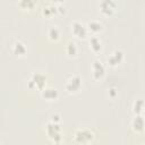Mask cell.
<instances>
[{
    "label": "cell",
    "instance_id": "cell-1",
    "mask_svg": "<svg viewBox=\"0 0 145 145\" xmlns=\"http://www.w3.org/2000/svg\"><path fill=\"white\" fill-rule=\"evenodd\" d=\"M45 133L49 137V139L57 144L60 145L62 142V129L60 127V123L57 122H52V121H48L45 125Z\"/></svg>",
    "mask_w": 145,
    "mask_h": 145
},
{
    "label": "cell",
    "instance_id": "cell-2",
    "mask_svg": "<svg viewBox=\"0 0 145 145\" xmlns=\"http://www.w3.org/2000/svg\"><path fill=\"white\" fill-rule=\"evenodd\" d=\"M74 142L79 145H87L92 143L95 138V134L89 128H78L72 135Z\"/></svg>",
    "mask_w": 145,
    "mask_h": 145
},
{
    "label": "cell",
    "instance_id": "cell-3",
    "mask_svg": "<svg viewBox=\"0 0 145 145\" xmlns=\"http://www.w3.org/2000/svg\"><path fill=\"white\" fill-rule=\"evenodd\" d=\"M27 87L41 92L44 87H46V76L40 71L32 72L27 80Z\"/></svg>",
    "mask_w": 145,
    "mask_h": 145
},
{
    "label": "cell",
    "instance_id": "cell-4",
    "mask_svg": "<svg viewBox=\"0 0 145 145\" xmlns=\"http://www.w3.org/2000/svg\"><path fill=\"white\" fill-rule=\"evenodd\" d=\"M83 87V78L79 75H72L70 76L65 84V89L69 94H75L80 91Z\"/></svg>",
    "mask_w": 145,
    "mask_h": 145
},
{
    "label": "cell",
    "instance_id": "cell-5",
    "mask_svg": "<svg viewBox=\"0 0 145 145\" xmlns=\"http://www.w3.org/2000/svg\"><path fill=\"white\" fill-rule=\"evenodd\" d=\"M59 12L60 14L65 12V7H62V5L60 2H49V3L44 5L42 8V14L44 17L50 18Z\"/></svg>",
    "mask_w": 145,
    "mask_h": 145
},
{
    "label": "cell",
    "instance_id": "cell-6",
    "mask_svg": "<svg viewBox=\"0 0 145 145\" xmlns=\"http://www.w3.org/2000/svg\"><path fill=\"white\" fill-rule=\"evenodd\" d=\"M91 74L94 80H101L105 76V66L100 59H95L91 66Z\"/></svg>",
    "mask_w": 145,
    "mask_h": 145
},
{
    "label": "cell",
    "instance_id": "cell-7",
    "mask_svg": "<svg viewBox=\"0 0 145 145\" xmlns=\"http://www.w3.org/2000/svg\"><path fill=\"white\" fill-rule=\"evenodd\" d=\"M70 31L78 39H85L88 35V32H87V28H86V24H84L80 20H74V22H71V24H70Z\"/></svg>",
    "mask_w": 145,
    "mask_h": 145
},
{
    "label": "cell",
    "instance_id": "cell-8",
    "mask_svg": "<svg viewBox=\"0 0 145 145\" xmlns=\"http://www.w3.org/2000/svg\"><path fill=\"white\" fill-rule=\"evenodd\" d=\"M123 60H125V52H123L122 50H120V49H116V50L112 51L111 54L108 57L106 63H108L110 67L114 68V67H118L119 65H121Z\"/></svg>",
    "mask_w": 145,
    "mask_h": 145
},
{
    "label": "cell",
    "instance_id": "cell-9",
    "mask_svg": "<svg viewBox=\"0 0 145 145\" xmlns=\"http://www.w3.org/2000/svg\"><path fill=\"white\" fill-rule=\"evenodd\" d=\"M118 8V3L113 0H102L99 2V10L105 16L112 15Z\"/></svg>",
    "mask_w": 145,
    "mask_h": 145
},
{
    "label": "cell",
    "instance_id": "cell-10",
    "mask_svg": "<svg viewBox=\"0 0 145 145\" xmlns=\"http://www.w3.org/2000/svg\"><path fill=\"white\" fill-rule=\"evenodd\" d=\"M41 96L46 101H56L59 97V91L56 87L46 86L41 91Z\"/></svg>",
    "mask_w": 145,
    "mask_h": 145
},
{
    "label": "cell",
    "instance_id": "cell-11",
    "mask_svg": "<svg viewBox=\"0 0 145 145\" xmlns=\"http://www.w3.org/2000/svg\"><path fill=\"white\" fill-rule=\"evenodd\" d=\"M11 52L16 57H24L27 53V46L23 41L16 40L11 45Z\"/></svg>",
    "mask_w": 145,
    "mask_h": 145
},
{
    "label": "cell",
    "instance_id": "cell-12",
    "mask_svg": "<svg viewBox=\"0 0 145 145\" xmlns=\"http://www.w3.org/2000/svg\"><path fill=\"white\" fill-rule=\"evenodd\" d=\"M130 127L135 133H137V134L142 133L144 130V118H143V114H135L134 118L130 121Z\"/></svg>",
    "mask_w": 145,
    "mask_h": 145
},
{
    "label": "cell",
    "instance_id": "cell-13",
    "mask_svg": "<svg viewBox=\"0 0 145 145\" xmlns=\"http://www.w3.org/2000/svg\"><path fill=\"white\" fill-rule=\"evenodd\" d=\"M86 28L88 33H92L93 35H96L97 33L103 31V24L99 19H91L86 24Z\"/></svg>",
    "mask_w": 145,
    "mask_h": 145
},
{
    "label": "cell",
    "instance_id": "cell-14",
    "mask_svg": "<svg viewBox=\"0 0 145 145\" xmlns=\"http://www.w3.org/2000/svg\"><path fill=\"white\" fill-rule=\"evenodd\" d=\"M88 45H89V49L92 50L93 53H100L103 49V43L97 35L91 36V39L88 41Z\"/></svg>",
    "mask_w": 145,
    "mask_h": 145
},
{
    "label": "cell",
    "instance_id": "cell-15",
    "mask_svg": "<svg viewBox=\"0 0 145 145\" xmlns=\"http://www.w3.org/2000/svg\"><path fill=\"white\" fill-rule=\"evenodd\" d=\"M46 35H48V39L52 42H57L59 41L60 36H61V31L58 26H50L46 31Z\"/></svg>",
    "mask_w": 145,
    "mask_h": 145
},
{
    "label": "cell",
    "instance_id": "cell-16",
    "mask_svg": "<svg viewBox=\"0 0 145 145\" xmlns=\"http://www.w3.org/2000/svg\"><path fill=\"white\" fill-rule=\"evenodd\" d=\"M66 53L69 58H75L78 54V45L75 41L70 40L66 44Z\"/></svg>",
    "mask_w": 145,
    "mask_h": 145
},
{
    "label": "cell",
    "instance_id": "cell-17",
    "mask_svg": "<svg viewBox=\"0 0 145 145\" xmlns=\"http://www.w3.org/2000/svg\"><path fill=\"white\" fill-rule=\"evenodd\" d=\"M144 111V101L143 99H136L133 103V112L135 114H143Z\"/></svg>",
    "mask_w": 145,
    "mask_h": 145
},
{
    "label": "cell",
    "instance_id": "cell-18",
    "mask_svg": "<svg viewBox=\"0 0 145 145\" xmlns=\"http://www.w3.org/2000/svg\"><path fill=\"white\" fill-rule=\"evenodd\" d=\"M36 5H37V3H36V1H34V0H22V1L18 2V6H19L22 9H24V10H31V9H33Z\"/></svg>",
    "mask_w": 145,
    "mask_h": 145
},
{
    "label": "cell",
    "instance_id": "cell-19",
    "mask_svg": "<svg viewBox=\"0 0 145 145\" xmlns=\"http://www.w3.org/2000/svg\"><path fill=\"white\" fill-rule=\"evenodd\" d=\"M108 95H109L110 99H114V97L118 95L117 88H116V87H110V88L108 89Z\"/></svg>",
    "mask_w": 145,
    "mask_h": 145
},
{
    "label": "cell",
    "instance_id": "cell-20",
    "mask_svg": "<svg viewBox=\"0 0 145 145\" xmlns=\"http://www.w3.org/2000/svg\"><path fill=\"white\" fill-rule=\"evenodd\" d=\"M60 120H61V117H60V114H58V113L52 114L51 118H50V121H52V122H57V123H60Z\"/></svg>",
    "mask_w": 145,
    "mask_h": 145
},
{
    "label": "cell",
    "instance_id": "cell-21",
    "mask_svg": "<svg viewBox=\"0 0 145 145\" xmlns=\"http://www.w3.org/2000/svg\"><path fill=\"white\" fill-rule=\"evenodd\" d=\"M142 145H144V144H142Z\"/></svg>",
    "mask_w": 145,
    "mask_h": 145
},
{
    "label": "cell",
    "instance_id": "cell-22",
    "mask_svg": "<svg viewBox=\"0 0 145 145\" xmlns=\"http://www.w3.org/2000/svg\"><path fill=\"white\" fill-rule=\"evenodd\" d=\"M1 145H2V144H1Z\"/></svg>",
    "mask_w": 145,
    "mask_h": 145
}]
</instances>
